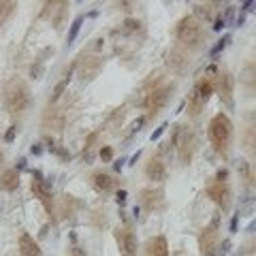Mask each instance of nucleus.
<instances>
[{"label":"nucleus","mask_w":256,"mask_h":256,"mask_svg":"<svg viewBox=\"0 0 256 256\" xmlns=\"http://www.w3.org/2000/svg\"><path fill=\"white\" fill-rule=\"evenodd\" d=\"M13 7H15L13 2H0V22H2V19H4V17H7V15L11 13Z\"/></svg>","instance_id":"18"},{"label":"nucleus","mask_w":256,"mask_h":256,"mask_svg":"<svg viewBox=\"0 0 256 256\" xmlns=\"http://www.w3.org/2000/svg\"><path fill=\"white\" fill-rule=\"evenodd\" d=\"M164 130H167V124H162V126H160V128L156 130V133H152V141H156V139H160V134L164 133Z\"/></svg>","instance_id":"24"},{"label":"nucleus","mask_w":256,"mask_h":256,"mask_svg":"<svg viewBox=\"0 0 256 256\" xmlns=\"http://www.w3.org/2000/svg\"><path fill=\"white\" fill-rule=\"evenodd\" d=\"M147 256H169V248H167V239L164 237H154L149 239L145 245Z\"/></svg>","instance_id":"11"},{"label":"nucleus","mask_w":256,"mask_h":256,"mask_svg":"<svg viewBox=\"0 0 256 256\" xmlns=\"http://www.w3.org/2000/svg\"><path fill=\"white\" fill-rule=\"evenodd\" d=\"M226 175H228L226 171H220V173H218V182L222 183V182H224V179H226Z\"/></svg>","instance_id":"31"},{"label":"nucleus","mask_w":256,"mask_h":256,"mask_svg":"<svg viewBox=\"0 0 256 256\" xmlns=\"http://www.w3.org/2000/svg\"><path fill=\"white\" fill-rule=\"evenodd\" d=\"M196 15H201V17H205V19H211V13H209L207 7H198V9H196Z\"/></svg>","instance_id":"21"},{"label":"nucleus","mask_w":256,"mask_h":256,"mask_svg":"<svg viewBox=\"0 0 256 256\" xmlns=\"http://www.w3.org/2000/svg\"><path fill=\"white\" fill-rule=\"evenodd\" d=\"M139 156H141V152H137V154H134L133 158H130V164H134V162H137V160H139Z\"/></svg>","instance_id":"32"},{"label":"nucleus","mask_w":256,"mask_h":256,"mask_svg":"<svg viewBox=\"0 0 256 256\" xmlns=\"http://www.w3.org/2000/svg\"><path fill=\"white\" fill-rule=\"evenodd\" d=\"M207 196H211V201L213 203H218L222 209L228 207V188L224 186V183H213V186H209L207 188Z\"/></svg>","instance_id":"10"},{"label":"nucleus","mask_w":256,"mask_h":256,"mask_svg":"<svg viewBox=\"0 0 256 256\" xmlns=\"http://www.w3.org/2000/svg\"><path fill=\"white\" fill-rule=\"evenodd\" d=\"M141 124H143V118H141V120H137V122H134V130H139V126H141Z\"/></svg>","instance_id":"34"},{"label":"nucleus","mask_w":256,"mask_h":256,"mask_svg":"<svg viewBox=\"0 0 256 256\" xmlns=\"http://www.w3.org/2000/svg\"><path fill=\"white\" fill-rule=\"evenodd\" d=\"M231 134H233V124L224 113H218V115L209 122V139H211V143L216 145V149L226 152L228 141H231Z\"/></svg>","instance_id":"1"},{"label":"nucleus","mask_w":256,"mask_h":256,"mask_svg":"<svg viewBox=\"0 0 256 256\" xmlns=\"http://www.w3.org/2000/svg\"><path fill=\"white\" fill-rule=\"evenodd\" d=\"M228 41H231V37H228V34H226V37L222 38V41H218V45H216V47L211 49V56H218L220 51H222V49L226 47V43H228Z\"/></svg>","instance_id":"19"},{"label":"nucleus","mask_w":256,"mask_h":256,"mask_svg":"<svg viewBox=\"0 0 256 256\" xmlns=\"http://www.w3.org/2000/svg\"><path fill=\"white\" fill-rule=\"evenodd\" d=\"M211 90H213V83L211 81H198V85L194 88V92H192V96H190V109H192V113H198V111L203 109V105L207 103V98H209V94H211Z\"/></svg>","instance_id":"5"},{"label":"nucleus","mask_w":256,"mask_h":256,"mask_svg":"<svg viewBox=\"0 0 256 256\" xmlns=\"http://www.w3.org/2000/svg\"><path fill=\"white\" fill-rule=\"evenodd\" d=\"M111 156H113L111 147H103V149H100V158L105 160V162H109V160H111Z\"/></svg>","instance_id":"20"},{"label":"nucleus","mask_w":256,"mask_h":256,"mask_svg":"<svg viewBox=\"0 0 256 256\" xmlns=\"http://www.w3.org/2000/svg\"><path fill=\"white\" fill-rule=\"evenodd\" d=\"M19 252H22V256H43L38 243L28 235V233H24V235L19 237Z\"/></svg>","instance_id":"12"},{"label":"nucleus","mask_w":256,"mask_h":256,"mask_svg":"<svg viewBox=\"0 0 256 256\" xmlns=\"http://www.w3.org/2000/svg\"><path fill=\"white\" fill-rule=\"evenodd\" d=\"M68 81H71V73H68V75H66V77H64V79L60 81V83H58L56 88H53V100L62 96V92L66 90V85H68Z\"/></svg>","instance_id":"17"},{"label":"nucleus","mask_w":256,"mask_h":256,"mask_svg":"<svg viewBox=\"0 0 256 256\" xmlns=\"http://www.w3.org/2000/svg\"><path fill=\"white\" fill-rule=\"evenodd\" d=\"M201 34H203V30L194 17H183L177 26V38L183 45H196L201 41Z\"/></svg>","instance_id":"3"},{"label":"nucleus","mask_w":256,"mask_h":256,"mask_svg":"<svg viewBox=\"0 0 256 256\" xmlns=\"http://www.w3.org/2000/svg\"><path fill=\"white\" fill-rule=\"evenodd\" d=\"M171 92H173V83H171V85H162V88H156V90L145 98L147 111H149L152 115H156V113L164 107V103H167V98H169Z\"/></svg>","instance_id":"6"},{"label":"nucleus","mask_w":256,"mask_h":256,"mask_svg":"<svg viewBox=\"0 0 256 256\" xmlns=\"http://www.w3.org/2000/svg\"><path fill=\"white\" fill-rule=\"evenodd\" d=\"M218 222H220V218L216 216V218H213V222H211L207 228L201 233L198 243H201L203 256H211V254H213V248H216V241H218Z\"/></svg>","instance_id":"7"},{"label":"nucleus","mask_w":256,"mask_h":256,"mask_svg":"<svg viewBox=\"0 0 256 256\" xmlns=\"http://www.w3.org/2000/svg\"><path fill=\"white\" fill-rule=\"evenodd\" d=\"M41 73H43V66H41V64H38V66H32V77H34V79H38Z\"/></svg>","instance_id":"27"},{"label":"nucleus","mask_w":256,"mask_h":256,"mask_svg":"<svg viewBox=\"0 0 256 256\" xmlns=\"http://www.w3.org/2000/svg\"><path fill=\"white\" fill-rule=\"evenodd\" d=\"M15 133H17V128H15V126H11V128L7 130V134H4V141H7V143H11L13 139H15Z\"/></svg>","instance_id":"22"},{"label":"nucleus","mask_w":256,"mask_h":256,"mask_svg":"<svg viewBox=\"0 0 256 256\" xmlns=\"http://www.w3.org/2000/svg\"><path fill=\"white\" fill-rule=\"evenodd\" d=\"M81 24H83V15H79V17H75V22L71 24V32H68V37H66V43L71 45L75 38H77V34H79V28H81Z\"/></svg>","instance_id":"15"},{"label":"nucleus","mask_w":256,"mask_h":256,"mask_svg":"<svg viewBox=\"0 0 256 256\" xmlns=\"http://www.w3.org/2000/svg\"><path fill=\"white\" fill-rule=\"evenodd\" d=\"M248 231H250V233H252V231H256V222H252V224L248 226Z\"/></svg>","instance_id":"35"},{"label":"nucleus","mask_w":256,"mask_h":256,"mask_svg":"<svg viewBox=\"0 0 256 256\" xmlns=\"http://www.w3.org/2000/svg\"><path fill=\"white\" fill-rule=\"evenodd\" d=\"M115 239H118L122 256H137V237L133 231L120 228V231H115Z\"/></svg>","instance_id":"8"},{"label":"nucleus","mask_w":256,"mask_h":256,"mask_svg":"<svg viewBox=\"0 0 256 256\" xmlns=\"http://www.w3.org/2000/svg\"><path fill=\"white\" fill-rule=\"evenodd\" d=\"M19 186V171L17 169H9L2 173V177H0V188L2 190H15Z\"/></svg>","instance_id":"13"},{"label":"nucleus","mask_w":256,"mask_h":256,"mask_svg":"<svg viewBox=\"0 0 256 256\" xmlns=\"http://www.w3.org/2000/svg\"><path fill=\"white\" fill-rule=\"evenodd\" d=\"M226 26V19L224 17H220V19H216V26H213V30H222Z\"/></svg>","instance_id":"25"},{"label":"nucleus","mask_w":256,"mask_h":256,"mask_svg":"<svg viewBox=\"0 0 256 256\" xmlns=\"http://www.w3.org/2000/svg\"><path fill=\"white\" fill-rule=\"evenodd\" d=\"M228 250H231V241H228V239H224V241H222V254H226Z\"/></svg>","instance_id":"28"},{"label":"nucleus","mask_w":256,"mask_h":256,"mask_svg":"<svg viewBox=\"0 0 256 256\" xmlns=\"http://www.w3.org/2000/svg\"><path fill=\"white\" fill-rule=\"evenodd\" d=\"M4 103H7V107H9L11 113H22V111H26L28 103H30V94H28L26 85L19 83V81L9 83L7 90H4Z\"/></svg>","instance_id":"2"},{"label":"nucleus","mask_w":256,"mask_h":256,"mask_svg":"<svg viewBox=\"0 0 256 256\" xmlns=\"http://www.w3.org/2000/svg\"><path fill=\"white\" fill-rule=\"evenodd\" d=\"M145 175L152 182H162L167 177V167H164V162H162L160 156H152V160L147 162V167H145Z\"/></svg>","instance_id":"9"},{"label":"nucleus","mask_w":256,"mask_h":256,"mask_svg":"<svg viewBox=\"0 0 256 256\" xmlns=\"http://www.w3.org/2000/svg\"><path fill=\"white\" fill-rule=\"evenodd\" d=\"M158 201H160V192H154V190H143L141 192V203H143L145 209H154Z\"/></svg>","instance_id":"14"},{"label":"nucleus","mask_w":256,"mask_h":256,"mask_svg":"<svg viewBox=\"0 0 256 256\" xmlns=\"http://www.w3.org/2000/svg\"><path fill=\"white\" fill-rule=\"evenodd\" d=\"M126 26L133 30V28H137V26H139V22H134V19H126Z\"/></svg>","instance_id":"30"},{"label":"nucleus","mask_w":256,"mask_h":256,"mask_svg":"<svg viewBox=\"0 0 256 256\" xmlns=\"http://www.w3.org/2000/svg\"><path fill=\"white\" fill-rule=\"evenodd\" d=\"M175 143H177V152H179L182 162H190L192 152H194V133H192L188 126H182V128L177 130Z\"/></svg>","instance_id":"4"},{"label":"nucleus","mask_w":256,"mask_h":256,"mask_svg":"<svg viewBox=\"0 0 256 256\" xmlns=\"http://www.w3.org/2000/svg\"><path fill=\"white\" fill-rule=\"evenodd\" d=\"M94 183H96L98 188H103V190H109L111 186H113V179H111L107 173H96L94 175Z\"/></svg>","instance_id":"16"},{"label":"nucleus","mask_w":256,"mask_h":256,"mask_svg":"<svg viewBox=\"0 0 256 256\" xmlns=\"http://www.w3.org/2000/svg\"><path fill=\"white\" fill-rule=\"evenodd\" d=\"M68 256H85V252L79 248V245H73V248H71V252H68Z\"/></svg>","instance_id":"23"},{"label":"nucleus","mask_w":256,"mask_h":256,"mask_svg":"<svg viewBox=\"0 0 256 256\" xmlns=\"http://www.w3.org/2000/svg\"><path fill=\"white\" fill-rule=\"evenodd\" d=\"M237 222H239V216H235V218L231 220V231H233V233L237 231Z\"/></svg>","instance_id":"29"},{"label":"nucleus","mask_w":256,"mask_h":256,"mask_svg":"<svg viewBox=\"0 0 256 256\" xmlns=\"http://www.w3.org/2000/svg\"><path fill=\"white\" fill-rule=\"evenodd\" d=\"M113 167H115V171H120V169H122V167H124V160H120V162H115Z\"/></svg>","instance_id":"33"},{"label":"nucleus","mask_w":256,"mask_h":256,"mask_svg":"<svg viewBox=\"0 0 256 256\" xmlns=\"http://www.w3.org/2000/svg\"><path fill=\"white\" fill-rule=\"evenodd\" d=\"M126 192H124V190H120V192H118V196H115V201H118V203H120V205H122V203H126Z\"/></svg>","instance_id":"26"}]
</instances>
